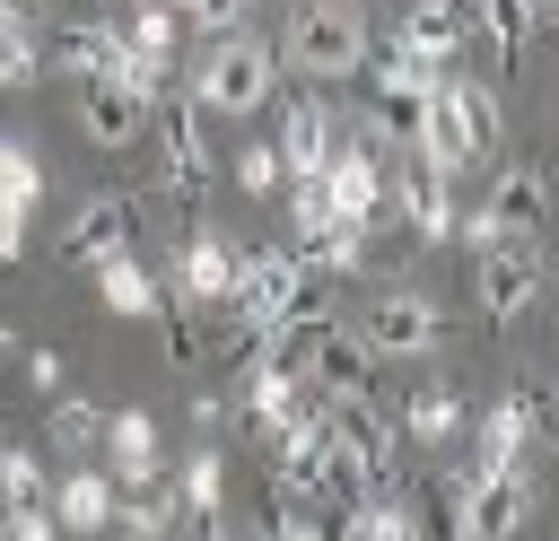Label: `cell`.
<instances>
[{"mask_svg": "<svg viewBox=\"0 0 559 541\" xmlns=\"http://www.w3.org/2000/svg\"><path fill=\"white\" fill-rule=\"evenodd\" d=\"M253 532H262V541H332V515H323V506H306V497H280V489H271Z\"/></svg>", "mask_w": 559, "mask_h": 541, "instance_id": "obj_29", "label": "cell"}, {"mask_svg": "<svg viewBox=\"0 0 559 541\" xmlns=\"http://www.w3.org/2000/svg\"><path fill=\"white\" fill-rule=\"evenodd\" d=\"M114 541H183V532H140V524H122Z\"/></svg>", "mask_w": 559, "mask_h": 541, "instance_id": "obj_41", "label": "cell"}, {"mask_svg": "<svg viewBox=\"0 0 559 541\" xmlns=\"http://www.w3.org/2000/svg\"><path fill=\"white\" fill-rule=\"evenodd\" d=\"M288 61L306 79H358L367 70V17L349 0H314L288 17Z\"/></svg>", "mask_w": 559, "mask_h": 541, "instance_id": "obj_3", "label": "cell"}, {"mask_svg": "<svg viewBox=\"0 0 559 541\" xmlns=\"http://www.w3.org/2000/svg\"><path fill=\"white\" fill-rule=\"evenodd\" d=\"M542 17H559V0H542Z\"/></svg>", "mask_w": 559, "mask_h": 541, "instance_id": "obj_43", "label": "cell"}, {"mask_svg": "<svg viewBox=\"0 0 559 541\" xmlns=\"http://www.w3.org/2000/svg\"><path fill=\"white\" fill-rule=\"evenodd\" d=\"M533 471L515 462V471H489V480H472V541H515L524 524H533Z\"/></svg>", "mask_w": 559, "mask_h": 541, "instance_id": "obj_18", "label": "cell"}, {"mask_svg": "<svg viewBox=\"0 0 559 541\" xmlns=\"http://www.w3.org/2000/svg\"><path fill=\"white\" fill-rule=\"evenodd\" d=\"M0 17L9 26H44V0H0Z\"/></svg>", "mask_w": 559, "mask_h": 541, "instance_id": "obj_40", "label": "cell"}, {"mask_svg": "<svg viewBox=\"0 0 559 541\" xmlns=\"http://www.w3.org/2000/svg\"><path fill=\"white\" fill-rule=\"evenodd\" d=\"M87 279H96V305L122 314V323H157V314H166V279H157L140 253H122V262H105V270H87Z\"/></svg>", "mask_w": 559, "mask_h": 541, "instance_id": "obj_22", "label": "cell"}, {"mask_svg": "<svg viewBox=\"0 0 559 541\" xmlns=\"http://www.w3.org/2000/svg\"><path fill=\"white\" fill-rule=\"evenodd\" d=\"M35 79H44L35 26H9V17H0V87H35Z\"/></svg>", "mask_w": 559, "mask_h": 541, "instance_id": "obj_34", "label": "cell"}, {"mask_svg": "<svg viewBox=\"0 0 559 541\" xmlns=\"http://www.w3.org/2000/svg\"><path fill=\"white\" fill-rule=\"evenodd\" d=\"M227 288H236V253H227V236L210 227V218H183V236H175V270H166V297L175 305H227Z\"/></svg>", "mask_w": 559, "mask_h": 541, "instance_id": "obj_9", "label": "cell"}, {"mask_svg": "<svg viewBox=\"0 0 559 541\" xmlns=\"http://www.w3.org/2000/svg\"><path fill=\"white\" fill-rule=\"evenodd\" d=\"M227 419H236V393H218V384H201V393H192V428L210 436V428H227Z\"/></svg>", "mask_w": 559, "mask_h": 541, "instance_id": "obj_38", "label": "cell"}, {"mask_svg": "<svg viewBox=\"0 0 559 541\" xmlns=\"http://www.w3.org/2000/svg\"><path fill=\"white\" fill-rule=\"evenodd\" d=\"M35 201H44L35 148H26V140H0V209H9V218H35Z\"/></svg>", "mask_w": 559, "mask_h": 541, "instance_id": "obj_30", "label": "cell"}, {"mask_svg": "<svg viewBox=\"0 0 559 541\" xmlns=\"http://www.w3.org/2000/svg\"><path fill=\"white\" fill-rule=\"evenodd\" d=\"M542 0H480V44H489V61H498V79H515L524 61H533V44H542Z\"/></svg>", "mask_w": 559, "mask_h": 541, "instance_id": "obj_21", "label": "cell"}, {"mask_svg": "<svg viewBox=\"0 0 559 541\" xmlns=\"http://www.w3.org/2000/svg\"><path fill=\"white\" fill-rule=\"evenodd\" d=\"M411 541H472V462L411 489Z\"/></svg>", "mask_w": 559, "mask_h": 541, "instance_id": "obj_19", "label": "cell"}, {"mask_svg": "<svg viewBox=\"0 0 559 541\" xmlns=\"http://www.w3.org/2000/svg\"><path fill=\"white\" fill-rule=\"evenodd\" d=\"M175 489H183V515H192V524L218 515V497H227V454H218V445H192L183 471H175Z\"/></svg>", "mask_w": 559, "mask_h": 541, "instance_id": "obj_27", "label": "cell"}, {"mask_svg": "<svg viewBox=\"0 0 559 541\" xmlns=\"http://www.w3.org/2000/svg\"><path fill=\"white\" fill-rule=\"evenodd\" d=\"M550 419H559V384H550Z\"/></svg>", "mask_w": 559, "mask_h": 541, "instance_id": "obj_44", "label": "cell"}, {"mask_svg": "<svg viewBox=\"0 0 559 541\" xmlns=\"http://www.w3.org/2000/svg\"><path fill=\"white\" fill-rule=\"evenodd\" d=\"M122 253H140V201H131V192L79 201L70 227H61V262H70V270H105V262H122Z\"/></svg>", "mask_w": 559, "mask_h": 541, "instance_id": "obj_6", "label": "cell"}, {"mask_svg": "<svg viewBox=\"0 0 559 541\" xmlns=\"http://www.w3.org/2000/svg\"><path fill=\"white\" fill-rule=\"evenodd\" d=\"M17 253H26V218L0 209V270H17Z\"/></svg>", "mask_w": 559, "mask_h": 541, "instance_id": "obj_39", "label": "cell"}, {"mask_svg": "<svg viewBox=\"0 0 559 541\" xmlns=\"http://www.w3.org/2000/svg\"><path fill=\"white\" fill-rule=\"evenodd\" d=\"M358 340H367L376 358H437V349H445V314H437V297H419V288L393 279V288L367 297Z\"/></svg>", "mask_w": 559, "mask_h": 541, "instance_id": "obj_4", "label": "cell"}, {"mask_svg": "<svg viewBox=\"0 0 559 541\" xmlns=\"http://www.w3.org/2000/svg\"><path fill=\"white\" fill-rule=\"evenodd\" d=\"M52 524H61V532H105V524H122L114 471H105V462H70V471L52 480Z\"/></svg>", "mask_w": 559, "mask_h": 541, "instance_id": "obj_17", "label": "cell"}, {"mask_svg": "<svg viewBox=\"0 0 559 541\" xmlns=\"http://www.w3.org/2000/svg\"><path fill=\"white\" fill-rule=\"evenodd\" d=\"M480 218H489L498 236L542 244V227H550V175H542L533 157H498V166H489V201H480Z\"/></svg>", "mask_w": 559, "mask_h": 541, "instance_id": "obj_10", "label": "cell"}, {"mask_svg": "<svg viewBox=\"0 0 559 541\" xmlns=\"http://www.w3.org/2000/svg\"><path fill=\"white\" fill-rule=\"evenodd\" d=\"M0 358H26V340H17V332H9V323H0Z\"/></svg>", "mask_w": 559, "mask_h": 541, "instance_id": "obj_42", "label": "cell"}, {"mask_svg": "<svg viewBox=\"0 0 559 541\" xmlns=\"http://www.w3.org/2000/svg\"><path fill=\"white\" fill-rule=\"evenodd\" d=\"M384 209L411 227V244H454V183L428 166V157H402V166H384Z\"/></svg>", "mask_w": 559, "mask_h": 541, "instance_id": "obj_8", "label": "cell"}, {"mask_svg": "<svg viewBox=\"0 0 559 541\" xmlns=\"http://www.w3.org/2000/svg\"><path fill=\"white\" fill-rule=\"evenodd\" d=\"M393 428H402V445H454V436H472V401L454 375H419L411 401L393 410Z\"/></svg>", "mask_w": 559, "mask_h": 541, "instance_id": "obj_13", "label": "cell"}, {"mask_svg": "<svg viewBox=\"0 0 559 541\" xmlns=\"http://www.w3.org/2000/svg\"><path fill=\"white\" fill-rule=\"evenodd\" d=\"M0 541H61V524H52V506H17V515H0Z\"/></svg>", "mask_w": 559, "mask_h": 541, "instance_id": "obj_37", "label": "cell"}, {"mask_svg": "<svg viewBox=\"0 0 559 541\" xmlns=\"http://www.w3.org/2000/svg\"><path fill=\"white\" fill-rule=\"evenodd\" d=\"M271 87H280V52L262 44V35H210L201 44V61H192V79H183V96L201 105V113H262L271 105Z\"/></svg>", "mask_w": 559, "mask_h": 541, "instance_id": "obj_1", "label": "cell"}, {"mask_svg": "<svg viewBox=\"0 0 559 541\" xmlns=\"http://www.w3.org/2000/svg\"><path fill=\"white\" fill-rule=\"evenodd\" d=\"M306 384H314L323 401H358V393H376V349H367L349 323H332V332L314 340V358H306Z\"/></svg>", "mask_w": 559, "mask_h": 541, "instance_id": "obj_16", "label": "cell"}, {"mask_svg": "<svg viewBox=\"0 0 559 541\" xmlns=\"http://www.w3.org/2000/svg\"><path fill=\"white\" fill-rule=\"evenodd\" d=\"M542 288H550V253L542 244L498 236L489 253H472V305H480V323H524Z\"/></svg>", "mask_w": 559, "mask_h": 541, "instance_id": "obj_2", "label": "cell"}, {"mask_svg": "<svg viewBox=\"0 0 559 541\" xmlns=\"http://www.w3.org/2000/svg\"><path fill=\"white\" fill-rule=\"evenodd\" d=\"M445 96H454V113H463V131H472L480 166H489V157H507V105L489 96V79H472V70H445Z\"/></svg>", "mask_w": 559, "mask_h": 541, "instance_id": "obj_24", "label": "cell"}, {"mask_svg": "<svg viewBox=\"0 0 559 541\" xmlns=\"http://www.w3.org/2000/svg\"><path fill=\"white\" fill-rule=\"evenodd\" d=\"M52 70L70 87H96V79H122V26L114 17H70L52 35Z\"/></svg>", "mask_w": 559, "mask_h": 541, "instance_id": "obj_15", "label": "cell"}, {"mask_svg": "<svg viewBox=\"0 0 559 541\" xmlns=\"http://www.w3.org/2000/svg\"><path fill=\"white\" fill-rule=\"evenodd\" d=\"M419 157L454 183V175H472L480 166V148H472V131H463V113H454V96H445V79L428 87V113H419Z\"/></svg>", "mask_w": 559, "mask_h": 541, "instance_id": "obj_23", "label": "cell"}, {"mask_svg": "<svg viewBox=\"0 0 559 541\" xmlns=\"http://www.w3.org/2000/svg\"><path fill=\"white\" fill-rule=\"evenodd\" d=\"M148 131H157V157H166V192L175 201H201L210 192V113L192 96H157Z\"/></svg>", "mask_w": 559, "mask_h": 541, "instance_id": "obj_7", "label": "cell"}, {"mask_svg": "<svg viewBox=\"0 0 559 541\" xmlns=\"http://www.w3.org/2000/svg\"><path fill=\"white\" fill-rule=\"evenodd\" d=\"M419 113H428V96H393V87H367V148L384 157H419Z\"/></svg>", "mask_w": 559, "mask_h": 541, "instance_id": "obj_25", "label": "cell"}, {"mask_svg": "<svg viewBox=\"0 0 559 541\" xmlns=\"http://www.w3.org/2000/svg\"><path fill=\"white\" fill-rule=\"evenodd\" d=\"M271 148H280L288 183H297V175H323V166H332V148H341L332 105H323L314 87H288V96H280V140H271Z\"/></svg>", "mask_w": 559, "mask_h": 541, "instance_id": "obj_11", "label": "cell"}, {"mask_svg": "<svg viewBox=\"0 0 559 541\" xmlns=\"http://www.w3.org/2000/svg\"><path fill=\"white\" fill-rule=\"evenodd\" d=\"M17 366H26V384H35L44 401H61V393H70V358H61V349H44V340H26V358H17Z\"/></svg>", "mask_w": 559, "mask_h": 541, "instance_id": "obj_35", "label": "cell"}, {"mask_svg": "<svg viewBox=\"0 0 559 541\" xmlns=\"http://www.w3.org/2000/svg\"><path fill=\"white\" fill-rule=\"evenodd\" d=\"M148 96H131L122 79H96V87H79V131L96 140V148H131L140 131H148Z\"/></svg>", "mask_w": 559, "mask_h": 541, "instance_id": "obj_20", "label": "cell"}, {"mask_svg": "<svg viewBox=\"0 0 559 541\" xmlns=\"http://www.w3.org/2000/svg\"><path fill=\"white\" fill-rule=\"evenodd\" d=\"M227 175H236V192H253V201H271V192L288 183V166H280V148H271V140L236 148V157H227Z\"/></svg>", "mask_w": 559, "mask_h": 541, "instance_id": "obj_33", "label": "cell"}, {"mask_svg": "<svg viewBox=\"0 0 559 541\" xmlns=\"http://www.w3.org/2000/svg\"><path fill=\"white\" fill-rule=\"evenodd\" d=\"M17 506H52V471L35 445H0V515H17Z\"/></svg>", "mask_w": 559, "mask_h": 541, "instance_id": "obj_26", "label": "cell"}, {"mask_svg": "<svg viewBox=\"0 0 559 541\" xmlns=\"http://www.w3.org/2000/svg\"><path fill=\"white\" fill-rule=\"evenodd\" d=\"M114 26H122V44H131V52H157V61H175V26H183V17H175L166 0H131Z\"/></svg>", "mask_w": 559, "mask_h": 541, "instance_id": "obj_31", "label": "cell"}, {"mask_svg": "<svg viewBox=\"0 0 559 541\" xmlns=\"http://www.w3.org/2000/svg\"><path fill=\"white\" fill-rule=\"evenodd\" d=\"M323 201H332L341 227H376V218H384V157L341 131V148H332V166H323Z\"/></svg>", "mask_w": 559, "mask_h": 541, "instance_id": "obj_12", "label": "cell"}, {"mask_svg": "<svg viewBox=\"0 0 559 541\" xmlns=\"http://www.w3.org/2000/svg\"><path fill=\"white\" fill-rule=\"evenodd\" d=\"M175 17H192V26H210V35H245V0H166Z\"/></svg>", "mask_w": 559, "mask_h": 541, "instance_id": "obj_36", "label": "cell"}, {"mask_svg": "<svg viewBox=\"0 0 559 541\" xmlns=\"http://www.w3.org/2000/svg\"><path fill=\"white\" fill-rule=\"evenodd\" d=\"M44 436H52L61 454H96V445H105V410H96L87 393H61L52 419H44Z\"/></svg>", "mask_w": 559, "mask_h": 541, "instance_id": "obj_28", "label": "cell"}, {"mask_svg": "<svg viewBox=\"0 0 559 541\" xmlns=\"http://www.w3.org/2000/svg\"><path fill=\"white\" fill-rule=\"evenodd\" d=\"M157 332H166V358H175V366H201V358H210V314H201V305H175V297H166Z\"/></svg>", "mask_w": 559, "mask_h": 541, "instance_id": "obj_32", "label": "cell"}, {"mask_svg": "<svg viewBox=\"0 0 559 541\" xmlns=\"http://www.w3.org/2000/svg\"><path fill=\"white\" fill-rule=\"evenodd\" d=\"M393 44H402L428 79H445V70H463V52L480 44V0H411V9L393 17Z\"/></svg>", "mask_w": 559, "mask_h": 541, "instance_id": "obj_5", "label": "cell"}, {"mask_svg": "<svg viewBox=\"0 0 559 541\" xmlns=\"http://www.w3.org/2000/svg\"><path fill=\"white\" fill-rule=\"evenodd\" d=\"M105 471H114V489H148L157 471H166V436H157V419L148 410H105Z\"/></svg>", "mask_w": 559, "mask_h": 541, "instance_id": "obj_14", "label": "cell"}]
</instances>
